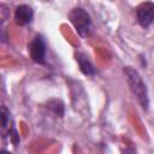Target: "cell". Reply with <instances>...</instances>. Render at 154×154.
<instances>
[{"label": "cell", "instance_id": "obj_1", "mask_svg": "<svg viewBox=\"0 0 154 154\" xmlns=\"http://www.w3.org/2000/svg\"><path fill=\"white\" fill-rule=\"evenodd\" d=\"M123 72L125 75L128 85H129L131 93L134 94V96L136 97V100L138 101L140 106L142 107V109L148 111V108H149L148 89H147V85H146L144 81L142 79L140 72L132 66H124Z\"/></svg>", "mask_w": 154, "mask_h": 154}, {"label": "cell", "instance_id": "obj_2", "mask_svg": "<svg viewBox=\"0 0 154 154\" xmlns=\"http://www.w3.org/2000/svg\"><path fill=\"white\" fill-rule=\"evenodd\" d=\"M69 19L81 37H87L91 31V17L83 7H73L69 13Z\"/></svg>", "mask_w": 154, "mask_h": 154}, {"label": "cell", "instance_id": "obj_3", "mask_svg": "<svg viewBox=\"0 0 154 154\" xmlns=\"http://www.w3.org/2000/svg\"><path fill=\"white\" fill-rule=\"evenodd\" d=\"M29 53H30V58L34 63L40 64V65H46L47 42H46V38L41 34L35 35V37L30 42Z\"/></svg>", "mask_w": 154, "mask_h": 154}, {"label": "cell", "instance_id": "obj_4", "mask_svg": "<svg viewBox=\"0 0 154 154\" xmlns=\"http://www.w3.org/2000/svg\"><path fill=\"white\" fill-rule=\"evenodd\" d=\"M136 18L142 28H148L154 22V2H141L136 7Z\"/></svg>", "mask_w": 154, "mask_h": 154}, {"label": "cell", "instance_id": "obj_5", "mask_svg": "<svg viewBox=\"0 0 154 154\" xmlns=\"http://www.w3.org/2000/svg\"><path fill=\"white\" fill-rule=\"evenodd\" d=\"M34 18V10L26 4L18 5L14 10V22L19 26H25L31 23Z\"/></svg>", "mask_w": 154, "mask_h": 154}, {"label": "cell", "instance_id": "obj_6", "mask_svg": "<svg viewBox=\"0 0 154 154\" xmlns=\"http://www.w3.org/2000/svg\"><path fill=\"white\" fill-rule=\"evenodd\" d=\"M75 59L78 64V67L81 70V72L84 75V76H89V77H93L95 76L96 73V70L93 65V63L90 61V59L88 58V55L83 52H76L75 53Z\"/></svg>", "mask_w": 154, "mask_h": 154}, {"label": "cell", "instance_id": "obj_7", "mask_svg": "<svg viewBox=\"0 0 154 154\" xmlns=\"http://www.w3.org/2000/svg\"><path fill=\"white\" fill-rule=\"evenodd\" d=\"M10 120H11V113H10V109L2 105L1 106V130H2V137L5 138L6 137V132H8L10 135Z\"/></svg>", "mask_w": 154, "mask_h": 154}, {"label": "cell", "instance_id": "obj_8", "mask_svg": "<svg viewBox=\"0 0 154 154\" xmlns=\"http://www.w3.org/2000/svg\"><path fill=\"white\" fill-rule=\"evenodd\" d=\"M47 108H49L55 116L58 117H63L64 116V112H65V107H64V103L60 101V100H57V99H53V100H49L47 102Z\"/></svg>", "mask_w": 154, "mask_h": 154}, {"label": "cell", "instance_id": "obj_9", "mask_svg": "<svg viewBox=\"0 0 154 154\" xmlns=\"http://www.w3.org/2000/svg\"><path fill=\"white\" fill-rule=\"evenodd\" d=\"M10 140H11V142H12V144L16 147V146H18V143H19V135H18V131H17V129L12 125L11 126V131H10Z\"/></svg>", "mask_w": 154, "mask_h": 154}, {"label": "cell", "instance_id": "obj_10", "mask_svg": "<svg viewBox=\"0 0 154 154\" xmlns=\"http://www.w3.org/2000/svg\"><path fill=\"white\" fill-rule=\"evenodd\" d=\"M125 153H126V154H136V150H135V149H126Z\"/></svg>", "mask_w": 154, "mask_h": 154}, {"label": "cell", "instance_id": "obj_11", "mask_svg": "<svg viewBox=\"0 0 154 154\" xmlns=\"http://www.w3.org/2000/svg\"><path fill=\"white\" fill-rule=\"evenodd\" d=\"M0 154H12V153H11V152H8V150H6V149H2Z\"/></svg>", "mask_w": 154, "mask_h": 154}]
</instances>
